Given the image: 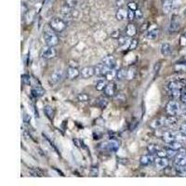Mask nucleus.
I'll use <instances>...</instances> for the list:
<instances>
[{"label": "nucleus", "mask_w": 186, "mask_h": 186, "mask_svg": "<svg viewBox=\"0 0 186 186\" xmlns=\"http://www.w3.org/2000/svg\"><path fill=\"white\" fill-rule=\"evenodd\" d=\"M167 145H169V148L177 150V151H180L181 149H182V143H180L179 140H173V141H170V143H167Z\"/></svg>", "instance_id": "nucleus-29"}, {"label": "nucleus", "mask_w": 186, "mask_h": 186, "mask_svg": "<svg viewBox=\"0 0 186 186\" xmlns=\"http://www.w3.org/2000/svg\"><path fill=\"white\" fill-rule=\"evenodd\" d=\"M139 45V41L137 39H131L130 42H129V46H128V49L129 50H134L135 49H137Z\"/></svg>", "instance_id": "nucleus-37"}, {"label": "nucleus", "mask_w": 186, "mask_h": 186, "mask_svg": "<svg viewBox=\"0 0 186 186\" xmlns=\"http://www.w3.org/2000/svg\"><path fill=\"white\" fill-rule=\"evenodd\" d=\"M171 46L170 45L169 43H163L162 45H161V48H160V52H161V54L165 57H167V56H170L171 54Z\"/></svg>", "instance_id": "nucleus-23"}, {"label": "nucleus", "mask_w": 186, "mask_h": 186, "mask_svg": "<svg viewBox=\"0 0 186 186\" xmlns=\"http://www.w3.org/2000/svg\"><path fill=\"white\" fill-rule=\"evenodd\" d=\"M111 37L114 39H118L120 37V32L118 30H114L111 33Z\"/></svg>", "instance_id": "nucleus-43"}, {"label": "nucleus", "mask_w": 186, "mask_h": 186, "mask_svg": "<svg viewBox=\"0 0 186 186\" xmlns=\"http://www.w3.org/2000/svg\"><path fill=\"white\" fill-rule=\"evenodd\" d=\"M31 92H32V95L34 97H35V98H40V97H42L44 95V93H45V90H44V88L41 86L34 85L32 87Z\"/></svg>", "instance_id": "nucleus-21"}, {"label": "nucleus", "mask_w": 186, "mask_h": 186, "mask_svg": "<svg viewBox=\"0 0 186 186\" xmlns=\"http://www.w3.org/2000/svg\"><path fill=\"white\" fill-rule=\"evenodd\" d=\"M102 145L105 151H108L111 153H116L120 147V141L117 139H110L109 140L103 143Z\"/></svg>", "instance_id": "nucleus-3"}, {"label": "nucleus", "mask_w": 186, "mask_h": 186, "mask_svg": "<svg viewBox=\"0 0 186 186\" xmlns=\"http://www.w3.org/2000/svg\"><path fill=\"white\" fill-rule=\"evenodd\" d=\"M128 10H138V4L136 2H129L128 3Z\"/></svg>", "instance_id": "nucleus-41"}, {"label": "nucleus", "mask_w": 186, "mask_h": 186, "mask_svg": "<svg viewBox=\"0 0 186 186\" xmlns=\"http://www.w3.org/2000/svg\"><path fill=\"white\" fill-rule=\"evenodd\" d=\"M94 68H95V75L99 76V77H104L106 75V74L108 73V71L110 70V68H108L107 66H105L102 63L98 64Z\"/></svg>", "instance_id": "nucleus-15"}, {"label": "nucleus", "mask_w": 186, "mask_h": 186, "mask_svg": "<svg viewBox=\"0 0 186 186\" xmlns=\"http://www.w3.org/2000/svg\"><path fill=\"white\" fill-rule=\"evenodd\" d=\"M127 74H128V70L126 68L122 67V68L118 69L117 72V79L119 81L124 80V79L127 78Z\"/></svg>", "instance_id": "nucleus-27"}, {"label": "nucleus", "mask_w": 186, "mask_h": 186, "mask_svg": "<svg viewBox=\"0 0 186 186\" xmlns=\"http://www.w3.org/2000/svg\"><path fill=\"white\" fill-rule=\"evenodd\" d=\"M159 35V29L157 27V25L153 24L151 26H149V28L146 32V37L150 40H155Z\"/></svg>", "instance_id": "nucleus-8"}, {"label": "nucleus", "mask_w": 186, "mask_h": 186, "mask_svg": "<svg viewBox=\"0 0 186 186\" xmlns=\"http://www.w3.org/2000/svg\"><path fill=\"white\" fill-rule=\"evenodd\" d=\"M124 1H125V0H116V5H117V7L118 8L119 7H122V6L124 4Z\"/></svg>", "instance_id": "nucleus-52"}, {"label": "nucleus", "mask_w": 186, "mask_h": 186, "mask_svg": "<svg viewBox=\"0 0 186 186\" xmlns=\"http://www.w3.org/2000/svg\"><path fill=\"white\" fill-rule=\"evenodd\" d=\"M77 101L81 102H87L90 100V96H88L87 93H79L77 95Z\"/></svg>", "instance_id": "nucleus-34"}, {"label": "nucleus", "mask_w": 186, "mask_h": 186, "mask_svg": "<svg viewBox=\"0 0 186 186\" xmlns=\"http://www.w3.org/2000/svg\"><path fill=\"white\" fill-rule=\"evenodd\" d=\"M90 175L92 177H96V176H98L99 175V169L98 167H91V170H90Z\"/></svg>", "instance_id": "nucleus-46"}, {"label": "nucleus", "mask_w": 186, "mask_h": 186, "mask_svg": "<svg viewBox=\"0 0 186 186\" xmlns=\"http://www.w3.org/2000/svg\"><path fill=\"white\" fill-rule=\"evenodd\" d=\"M98 104H99V106H100V107H101L102 109H104V108L106 107V106H107L108 102H107V100L104 99V98H101V99L99 100Z\"/></svg>", "instance_id": "nucleus-40"}, {"label": "nucleus", "mask_w": 186, "mask_h": 186, "mask_svg": "<svg viewBox=\"0 0 186 186\" xmlns=\"http://www.w3.org/2000/svg\"><path fill=\"white\" fill-rule=\"evenodd\" d=\"M116 63H117V60H116V58H114V56H113V55L105 56L102 61V63L104 64L105 66H107L110 69L114 68V66H116Z\"/></svg>", "instance_id": "nucleus-16"}, {"label": "nucleus", "mask_w": 186, "mask_h": 186, "mask_svg": "<svg viewBox=\"0 0 186 186\" xmlns=\"http://www.w3.org/2000/svg\"><path fill=\"white\" fill-rule=\"evenodd\" d=\"M80 75L82 76V78H85V79L94 76L95 75V68L92 66H86V67L82 68V70L80 71Z\"/></svg>", "instance_id": "nucleus-11"}, {"label": "nucleus", "mask_w": 186, "mask_h": 186, "mask_svg": "<svg viewBox=\"0 0 186 186\" xmlns=\"http://www.w3.org/2000/svg\"><path fill=\"white\" fill-rule=\"evenodd\" d=\"M184 114H185V116H186V110H185V112H184Z\"/></svg>", "instance_id": "nucleus-57"}, {"label": "nucleus", "mask_w": 186, "mask_h": 186, "mask_svg": "<svg viewBox=\"0 0 186 186\" xmlns=\"http://www.w3.org/2000/svg\"><path fill=\"white\" fill-rule=\"evenodd\" d=\"M178 152H179V151H177V150H174V149H171V148L167 149V158L175 157L176 155L178 154Z\"/></svg>", "instance_id": "nucleus-35"}, {"label": "nucleus", "mask_w": 186, "mask_h": 186, "mask_svg": "<svg viewBox=\"0 0 186 186\" xmlns=\"http://www.w3.org/2000/svg\"><path fill=\"white\" fill-rule=\"evenodd\" d=\"M80 75V71L76 67H71L69 66L66 70V76L69 80H74Z\"/></svg>", "instance_id": "nucleus-12"}, {"label": "nucleus", "mask_w": 186, "mask_h": 186, "mask_svg": "<svg viewBox=\"0 0 186 186\" xmlns=\"http://www.w3.org/2000/svg\"><path fill=\"white\" fill-rule=\"evenodd\" d=\"M181 28V22H180V18L178 15L174 14L171 17L170 23V31L171 33H176L178 32Z\"/></svg>", "instance_id": "nucleus-7"}, {"label": "nucleus", "mask_w": 186, "mask_h": 186, "mask_svg": "<svg viewBox=\"0 0 186 186\" xmlns=\"http://www.w3.org/2000/svg\"><path fill=\"white\" fill-rule=\"evenodd\" d=\"M135 16H136V19H137V20H140V19H143V11H141V10H140V8H138L137 10H135Z\"/></svg>", "instance_id": "nucleus-45"}, {"label": "nucleus", "mask_w": 186, "mask_h": 186, "mask_svg": "<svg viewBox=\"0 0 186 186\" xmlns=\"http://www.w3.org/2000/svg\"><path fill=\"white\" fill-rule=\"evenodd\" d=\"M174 8V0H164L162 4V10L165 14H169Z\"/></svg>", "instance_id": "nucleus-18"}, {"label": "nucleus", "mask_w": 186, "mask_h": 186, "mask_svg": "<svg viewBox=\"0 0 186 186\" xmlns=\"http://www.w3.org/2000/svg\"><path fill=\"white\" fill-rule=\"evenodd\" d=\"M117 70H116L114 68H113V69H110L109 71H108V73L106 74V75L104 76L105 77V79L107 81H113L114 78H117Z\"/></svg>", "instance_id": "nucleus-28"}, {"label": "nucleus", "mask_w": 186, "mask_h": 186, "mask_svg": "<svg viewBox=\"0 0 186 186\" xmlns=\"http://www.w3.org/2000/svg\"><path fill=\"white\" fill-rule=\"evenodd\" d=\"M127 41H128V37H120L118 38V45L120 47H123L124 45H126Z\"/></svg>", "instance_id": "nucleus-42"}, {"label": "nucleus", "mask_w": 186, "mask_h": 186, "mask_svg": "<svg viewBox=\"0 0 186 186\" xmlns=\"http://www.w3.org/2000/svg\"><path fill=\"white\" fill-rule=\"evenodd\" d=\"M156 155H157V157H167V150L160 149L156 153Z\"/></svg>", "instance_id": "nucleus-44"}, {"label": "nucleus", "mask_w": 186, "mask_h": 186, "mask_svg": "<svg viewBox=\"0 0 186 186\" xmlns=\"http://www.w3.org/2000/svg\"><path fill=\"white\" fill-rule=\"evenodd\" d=\"M155 157L151 154V155H144L140 158V164L143 167H147L152 165L153 163H155Z\"/></svg>", "instance_id": "nucleus-13"}, {"label": "nucleus", "mask_w": 186, "mask_h": 186, "mask_svg": "<svg viewBox=\"0 0 186 186\" xmlns=\"http://www.w3.org/2000/svg\"><path fill=\"white\" fill-rule=\"evenodd\" d=\"M135 74H136V69L134 67H130L129 69H128L127 78L128 80H132V79L135 77Z\"/></svg>", "instance_id": "nucleus-32"}, {"label": "nucleus", "mask_w": 186, "mask_h": 186, "mask_svg": "<svg viewBox=\"0 0 186 186\" xmlns=\"http://www.w3.org/2000/svg\"><path fill=\"white\" fill-rule=\"evenodd\" d=\"M44 114H46V117L50 121H52L53 119H54V117H55V110L50 105H46L45 107H44Z\"/></svg>", "instance_id": "nucleus-22"}, {"label": "nucleus", "mask_w": 186, "mask_h": 186, "mask_svg": "<svg viewBox=\"0 0 186 186\" xmlns=\"http://www.w3.org/2000/svg\"><path fill=\"white\" fill-rule=\"evenodd\" d=\"M164 125H165V118L164 117L154 119L151 123H150V127H151L152 128H154V129L161 128Z\"/></svg>", "instance_id": "nucleus-24"}, {"label": "nucleus", "mask_w": 186, "mask_h": 186, "mask_svg": "<svg viewBox=\"0 0 186 186\" xmlns=\"http://www.w3.org/2000/svg\"><path fill=\"white\" fill-rule=\"evenodd\" d=\"M183 136L181 132H176V131H173V130H169V131H166L164 132L163 134V140L164 141H166L167 143H170V141H173V140H179V138Z\"/></svg>", "instance_id": "nucleus-5"}, {"label": "nucleus", "mask_w": 186, "mask_h": 186, "mask_svg": "<svg viewBox=\"0 0 186 186\" xmlns=\"http://www.w3.org/2000/svg\"><path fill=\"white\" fill-rule=\"evenodd\" d=\"M181 133L184 136V137H186V124H182V125L180 127V130H179Z\"/></svg>", "instance_id": "nucleus-48"}, {"label": "nucleus", "mask_w": 186, "mask_h": 186, "mask_svg": "<svg viewBox=\"0 0 186 186\" xmlns=\"http://www.w3.org/2000/svg\"><path fill=\"white\" fill-rule=\"evenodd\" d=\"M148 28H149V23L148 22H145V23L143 24V27H140V31H143V32L146 31L147 32Z\"/></svg>", "instance_id": "nucleus-50"}, {"label": "nucleus", "mask_w": 186, "mask_h": 186, "mask_svg": "<svg viewBox=\"0 0 186 186\" xmlns=\"http://www.w3.org/2000/svg\"><path fill=\"white\" fill-rule=\"evenodd\" d=\"M107 80L106 79H99L98 82L95 85V88L98 91H104L106 86H107Z\"/></svg>", "instance_id": "nucleus-26"}, {"label": "nucleus", "mask_w": 186, "mask_h": 186, "mask_svg": "<svg viewBox=\"0 0 186 186\" xmlns=\"http://www.w3.org/2000/svg\"><path fill=\"white\" fill-rule=\"evenodd\" d=\"M178 122V118L176 116H170L165 118V125L167 126H173Z\"/></svg>", "instance_id": "nucleus-30"}, {"label": "nucleus", "mask_w": 186, "mask_h": 186, "mask_svg": "<svg viewBox=\"0 0 186 186\" xmlns=\"http://www.w3.org/2000/svg\"><path fill=\"white\" fill-rule=\"evenodd\" d=\"M166 111L169 116H177L181 111L180 103L176 101H170L166 105Z\"/></svg>", "instance_id": "nucleus-4"}, {"label": "nucleus", "mask_w": 186, "mask_h": 186, "mask_svg": "<svg viewBox=\"0 0 186 186\" xmlns=\"http://www.w3.org/2000/svg\"><path fill=\"white\" fill-rule=\"evenodd\" d=\"M69 66L78 68V63H77V61H74V60H70V61H69Z\"/></svg>", "instance_id": "nucleus-49"}, {"label": "nucleus", "mask_w": 186, "mask_h": 186, "mask_svg": "<svg viewBox=\"0 0 186 186\" xmlns=\"http://www.w3.org/2000/svg\"><path fill=\"white\" fill-rule=\"evenodd\" d=\"M55 33L56 32H54L49 27V25L48 26V27L44 28L43 39H44V42H45V44L48 47H56V46L59 45L60 39H59V37H57V34Z\"/></svg>", "instance_id": "nucleus-1"}, {"label": "nucleus", "mask_w": 186, "mask_h": 186, "mask_svg": "<svg viewBox=\"0 0 186 186\" xmlns=\"http://www.w3.org/2000/svg\"><path fill=\"white\" fill-rule=\"evenodd\" d=\"M61 78H63V71L61 69H57L56 71H54V73L51 75L49 83L51 85H56L61 80Z\"/></svg>", "instance_id": "nucleus-14"}, {"label": "nucleus", "mask_w": 186, "mask_h": 186, "mask_svg": "<svg viewBox=\"0 0 186 186\" xmlns=\"http://www.w3.org/2000/svg\"><path fill=\"white\" fill-rule=\"evenodd\" d=\"M174 164L176 167L186 166V151L181 149L174 157Z\"/></svg>", "instance_id": "nucleus-6"}, {"label": "nucleus", "mask_w": 186, "mask_h": 186, "mask_svg": "<svg viewBox=\"0 0 186 186\" xmlns=\"http://www.w3.org/2000/svg\"><path fill=\"white\" fill-rule=\"evenodd\" d=\"M116 91H117L116 84L113 82H110L107 84V86H106V87H105L104 94L107 97H114V95H116Z\"/></svg>", "instance_id": "nucleus-19"}, {"label": "nucleus", "mask_w": 186, "mask_h": 186, "mask_svg": "<svg viewBox=\"0 0 186 186\" xmlns=\"http://www.w3.org/2000/svg\"><path fill=\"white\" fill-rule=\"evenodd\" d=\"M176 72H186V63H176L174 65Z\"/></svg>", "instance_id": "nucleus-33"}, {"label": "nucleus", "mask_w": 186, "mask_h": 186, "mask_svg": "<svg viewBox=\"0 0 186 186\" xmlns=\"http://www.w3.org/2000/svg\"><path fill=\"white\" fill-rule=\"evenodd\" d=\"M155 164L158 170H166L170 165V160L167 157H157L155 160Z\"/></svg>", "instance_id": "nucleus-10"}, {"label": "nucleus", "mask_w": 186, "mask_h": 186, "mask_svg": "<svg viewBox=\"0 0 186 186\" xmlns=\"http://www.w3.org/2000/svg\"><path fill=\"white\" fill-rule=\"evenodd\" d=\"M29 12V10H28V7L27 5H26L24 2L22 3V17H25L26 15H27V13Z\"/></svg>", "instance_id": "nucleus-38"}, {"label": "nucleus", "mask_w": 186, "mask_h": 186, "mask_svg": "<svg viewBox=\"0 0 186 186\" xmlns=\"http://www.w3.org/2000/svg\"><path fill=\"white\" fill-rule=\"evenodd\" d=\"M49 27L54 31L56 33H61V32H63L65 28H66V23L63 20V19H61V18H53V19L50 20L49 23Z\"/></svg>", "instance_id": "nucleus-2"}, {"label": "nucleus", "mask_w": 186, "mask_h": 186, "mask_svg": "<svg viewBox=\"0 0 186 186\" xmlns=\"http://www.w3.org/2000/svg\"><path fill=\"white\" fill-rule=\"evenodd\" d=\"M126 34L128 37H134V35L137 34V28H136V26L130 22L127 25V28H126Z\"/></svg>", "instance_id": "nucleus-25"}, {"label": "nucleus", "mask_w": 186, "mask_h": 186, "mask_svg": "<svg viewBox=\"0 0 186 186\" xmlns=\"http://www.w3.org/2000/svg\"><path fill=\"white\" fill-rule=\"evenodd\" d=\"M160 149H161L160 146L157 145V144H154V143L149 144V145L147 146V151H148L150 154H152V155H155V154L156 155V153H157Z\"/></svg>", "instance_id": "nucleus-31"}, {"label": "nucleus", "mask_w": 186, "mask_h": 186, "mask_svg": "<svg viewBox=\"0 0 186 186\" xmlns=\"http://www.w3.org/2000/svg\"><path fill=\"white\" fill-rule=\"evenodd\" d=\"M54 48L55 47H47L46 49H44L41 54L42 58L46 60L55 58L57 56V50Z\"/></svg>", "instance_id": "nucleus-9"}, {"label": "nucleus", "mask_w": 186, "mask_h": 186, "mask_svg": "<svg viewBox=\"0 0 186 186\" xmlns=\"http://www.w3.org/2000/svg\"><path fill=\"white\" fill-rule=\"evenodd\" d=\"M29 1H31V2H33V1H35V0H29Z\"/></svg>", "instance_id": "nucleus-56"}, {"label": "nucleus", "mask_w": 186, "mask_h": 186, "mask_svg": "<svg viewBox=\"0 0 186 186\" xmlns=\"http://www.w3.org/2000/svg\"><path fill=\"white\" fill-rule=\"evenodd\" d=\"M128 10H127L126 8H124V7H119L116 13L117 20L119 22L125 21L126 19H128Z\"/></svg>", "instance_id": "nucleus-20"}, {"label": "nucleus", "mask_w": 186, "mask_h": 186, "mask_svg": "<svg viewBox=\"0 0 186 186\" xmlns=\"http://www.w3.org/2000/svg\"><path fill=\"white\" fill-rule=\"evenodd\" d=\"M180 99H181V101L186 105V95H185V94H182V96H181V98H180Z\"/></svg>", "instance_id": "nucleus-54"}, {"label": "nucleus", "mask_w": 186, "mask_h": 186, "mask_svg": "<svg viewBox=\"0 0 186 186\" xmlns=\"http://www.w3.org/2000/svg\"><path fill=\"white\" fill-rule=\"evenodd\" d=\"M183 15L186 17V8H185V10H184V11H183Z\"/></svg>", "instance_id": "nucleus-55"}, {"label": "nucleus", "mask_w": 186, "mask_h": 186, "mask_svg": "<svg viewBox=\"0 0 186 186\" xmlns=\"http://www.w3.org/2000/svg\"><path fill=\"white\" fill-rule=\"evenodd\" d=\"M73 143L75 144L76 147H78V148H80V147H81V141L79 140H77V139H74V140H73Z\"/></svg>", "instance_id": "nucleus-51"}, {"label": "nucleus", "mask_w": 186, "mask_h": 186, "mask_svg": "<svg viewBox=\"0 0 186 186\" xmlns=\"http://www.w3.org/2000/svg\"><path fill=\"white\" fill-rule=\"evenodd\" d=\"M184 85L182 84V82L181 81V79L179 80H173L171 82L169 83V86H167V88L170 90V91L171 90H183Z\"/></svg>", "instance_id": "nucleus-17"}, {"label": "nucleus", "mask_w": 186, "mask_h": 186, "mask_svg": "<svg viewBox=\"0 0 186 186\" xmlns=\"http://www.w3.org/2000/svg\"><path fill=\"white\" fill-rule=\"evenodd\" d=\"M22 81L25 86H30L31 85V77L29 75H22Z\"/></svg>", "instance_id": "nucleus-36"}, {"label": "nucleus", "mask_w": 186, "mask_h": 186, "mask_svg": "<svg viewBox=\"0 0 186 186\" xmlns=\"http://www.w3.org/2000/svg\"><path fill=\"white\" fill-rule=\"evenodd\" d=\"M31 121V117L29 114H24V122L25 123H29Z\"/></svg>", "instance_id": "nucleus-53"}, {"label": "nucleus", "mask_w": 186, "mask_h": 186, "mask_svg": "<svg viewBox=\"0 0 186 186\" xmlns=\"http://www.w3.org/2000/svg\"><path fill=\"white\" fill-rule=\"evenodd\" d=\"M134 19H136L135 11H134V10H128V20L131 22L132 21H134Z\"/></svg>", "instance_id": "nucleus-39"}, {"label": "nucleus", "mask_w": 186, "mask_h": 186, "mask_svg": "<svg viewBox=\"0 0 186 186\" xmlns=\"http://www.w3.org/2000/svg\"><path fill=\"white\" fill-rule=\"evenodd\" d=\"M160 67H161V63H156L154 66V73L155 75H157L158 72H159V70H160Z\"/></svg>", "instance_id": "nucleus-47"}]
</instances>
